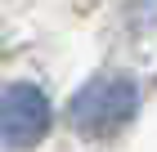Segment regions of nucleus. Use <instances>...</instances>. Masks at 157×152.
<instances>
[{
  "mask_svg": "<svg viewBox=\"0 0 157 152\" xmlns=\"http://www.w3.org/2000/svg\"><path fill=\"white\" fill-rule=\"evenodd\" d=\"M135 107H139V90L130 76H99L72 98V125L81 134H117L121 125H130Z\"/></svg>",
  "mask_w": 157,
  "mask_h": 152,
  "instance_id": "nucleus-1",
  "label": "nucleus"
},
{
  "mask_svg": "<svg viewBox=\"0 0 157 152\" xmlns=\"http://www.w3.org/2000/svg\"><path fill=\"white\" fill-rule=\"evenodd\" d=\"M49 134V98L36 85H9L0 94V139L5 148H36Z\"/></svg>",
  "mask_w": 157,
  "mask_h": 152,
  "instance_id": "nucleus-2",
  "label": "nucleus"
}]
</instances>
